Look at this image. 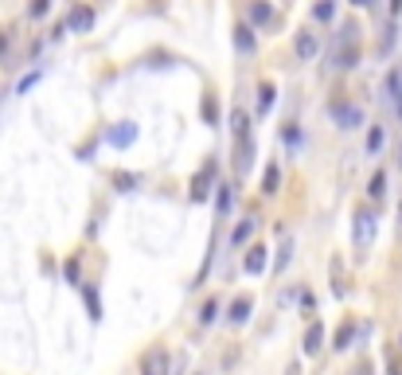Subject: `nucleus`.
<instances>
[{
  "instance_id": "1",
  "label": "nucleus",
  "mask_w": 402,
  "mask_h": 375,
  "mask_svg": "<svg viewBox=\"0 0 402 375\" xmlns=\"http://www.w3.org/2000/svg\"><path fill=\"white\" fill-rule=\"evenodd\" d=\"M355 24H343L340 28V36H336V43H332V55H328V59H332V67H340V70H348V67H355V59H360V51H355V40H360V36H355Z\"/></svg>"
},
{
  "instance_id": "2",
  "label": "nucleus",
  "mask_w": 402,
  "mask_h": 375,
  "mask_svg": "<svg viewBox=\"0 0 402 375\" xmlns=\"http://www.w3.org/2000/svg\"><path fill=\"white\" fill-rule=\"evenodd\" d=\"M328 114H332V121L340 129H360L363 125V109L360 106H348V102H332L328 106Z\"/></svg>"
},
{
  "instance_id": "3",
  "label": "nucleus",
  "mask_w": 402,
  "mask_h": 375,
  "mask_svg": "<svg viewBox=\"0 0 402 375\" xmlns=\"http://www.w3.org/2000/svg\"><path fill=\"white\" fill-rule=\"evenodd\" d=\"M352 238H355V247H360V250H367L375 243V215H371V211H360V215H355Z\"/></svg>"
},
{
  "instance_id": "4",
  "label": "nucleus",
  "mask_w": 402,
  "mask_h": 375,
  "mask_svg": "<svg viewBox=\"0 0 402 375\" xmlns=\"http://www.w3.org/2000/svg\"><path fill=\"white\" fill-rule=\"evenodd\" d=\"M168 367H172V360H168L164 348H148L145 360H141V375H168Z\"/></svg>"
},
{
  "instance_id": "5",
  "label": "nucleus",
  "mask_w": 402,
  "mask_h": 375,
  "mask_svg": "<svg viewBox=\"0 0 402 375\" xmlns=\"http://www.w3.org/2000/svg\"><path fill=\"white\" fill-rule=\"evenodd\" d=\"M106 141H109L114 148H129L133 141H137V125H133V121H118V125L106 133Z\"/></svg>"
},
{
  "instance_id": "6",
  "label": "nucleus",
  "mask_w": 402,
  "mask_h": 375,
  "mask_svg": "<svg viewBox=\"0 0 402 375\" xmlns=\"http://www.w3.org/2000/svg\"><path fill=\"white\" fill-rule=\"evenodd\" d=\"M387 98H391L394 114L402 118V70H399V67H394L391 75H387Z\"/></svg>"
},
{
  "instance_id": "7",
  "label": "nucleus",
  "mask_w": 402,
  "mask_h": 375,
  "mask_svg": "<svg viewBox=\"0 0 402 375\" xmlns=\"http://www.w3.org/2000/svg\"><path fill=\"white\" fill-rule=\"evenodd\" d=\"M235 47L242 51V55H254L258 40H254V28H250V24H238L235 28Z\"/></svg>"
},
{
  "instance_id": "8",
  "label": "nucleus",
  "mask_w": 402,
  "mask_h": 375,
  "mask_svg": "<svg viewBox=\"0 0 402 375\" xmlns=\"http://www.w3.org/2000/svg\"><path fill=\"white\" fill-rule=\"evenodd\" d=\"M94 28V8H75L67 20V31H90Z\"/></svg>"
},
{
  "instance_id": "9",
  "label": "nucleus",
  "mask_w": 402,
  "mask_h": 375,
  "mask_svg": "<svg viewBox=\"0 0 402 375\" xmlns=\"http://www.w3.org/2000/svg\"><path fill=\"white\" fill-rule=\"evenodd\" d=\"M231 133H235V145L238 141H250V118L242 109H231Z\"/></svg>"
},
{
  "instance_id": "10",
  "label": "nucleus",
  "mask_w": 402,
  "mask_h": 375,
  "mask_svg": "<svg viewBox=\"0 0 402 375\" xmlns=\"http://www.w3.org/2000/svg\"><path fill=\"white\" fill-rule=\"evenodd\" d=\"M211 176H215V164H207L203 172L192 180V199H207V192H211V188H207V184H211Z\"/></svg>"
},
{
  "instance_id": "11",
  "label": "nucleus",
  "mask_w": 402,
  "mask_h": 375,
  "mask_svg": "<svg viewBox=\"0 0 402 375\" xmlns=\"http://www.w3.org/2000/svg\"><path fill=\"white\" fill-rule=\"evenodd\" d=\"M320 344H324V325H320V321H313L309 332H304V352L316 355V352H320Z\"/></svg>"
},
{
  "instance_id": "12",
  "label": "nucleus",
  "mask_w": 402,
  "mask_h": 375,
  "mask_svg": "<svg viewBox=\"0 0 402 375\" xmlns=\"http://www.w3.org/2000/svg\"><path fill=\"white\" fill-rule=\"evenodd\" d=\"M316 51H320L316 36H313V31H301V36H297V55H301V59H313Z\"/></svg>"
},
{
  "instance_id": "13",
  "label": "nucleus",
  "mask_w": 402,
  "mask_h": 375,
  "mask_svg": "<svg viewBox=\"0 0 402 375\" xmlns=\"http://www.w3.org/2000/svg\"><path fill=\"white\" fill-rule=\"evenodd\" d=\"M277 102V86L274 82H262V90H258V114H270Z\"/></svg>"
},
{
  "instance_id": "14",
  "label": "nucleus",
  "mask_w": 402,
  "mask_h": 375,
  "mask_svg": "<svg viewBox=\"0 0 402 375\" xmlns=\"http://www.w3.org/2000/svg\"><path fill=\"white\" fill-rule=\"evenodd\" d=\"M250 20L254 24H274V8L265 0H250Z\"/></svg>"
},
{
  "instance_id": "15",
  "label": "nucleus",
  "mask_w": 402,
  "mask_h": 375,
  "mask_svg": "<svg viewBox=\"0 0 402 375\" xmlns=\"http://www.w3.org/2000/svg\"><path fill=\"white\" fill-rule=\"evenodd\" d=\"M250 305H254L250 297H238L235 305H231V313H226V321H231V325H242L246 316H250Z\"/></svg>"
},
{
  "instance_id": "16",
  "label": "nucleus",
  "mask_w": 402,
  "mask_h": 375,
  "mask_svg": "<svg viewBox=\"0 0 402 375\" xmlns=\"http://www.w3.org/2000/svg\"><path fill=\"white\" fill-rule=\"evenodd\" d=\"M265 270V247H250L246 254V274H262Z\"/></svg>"
},
{
  "instance_id": "17",
  "label": "nucleus",
  "mask_w": 402,
  "mask_h": 375,
  "mask_svg": "<svg viewBox=\"0 0 402 375\" xmlns=\"http://www.w3.org/2000/svg\"><path fill=\"white\" fill-rule=\"evenodd\" d=\"M289 258H293V243H289V238H281V247H277V262H274V274H281V270L289 266Z\"/></svg>"
},
{
  "instance_id": "18",
  "label": "nucleus",
  "mask_w": 402,
  "mask_h": 375,
  "mask_svg": "<svg viewBox=\"0 0 402 375\" xmlns=\"http://www.w3.org/2000/svg\"><path fill=\"white\" fill-rule=\"evenodd\" d=\"M254 227H258V219H242V223L235 227V235H231V243H235V247H238V243H246V238L254 235Z\"/></svg>"
},
{
  "instance_id": "19",
  "label": "nucleus",
  "mask_w": 402,
  "mask_h": 375,
  "mask_svg": "<svg viewBox=\"0 0 402 375\" xmlns=\"http://www.w3.org/2000/svg\"><path fill=\"white\" fill-rule=\"evenodd\" d=\"M277 180H281V172L270 164V168L262 172V192H265V196H274V192H277Z\"/></svg>"
},
{
  "instance_id": "20",
  "label": "nucleus",
  "mask_w": 402,
  "mask_h": 375,
  "mask_svg": "<svg viewBox=\"0 0 402 375\" xmlns=\"http://www.w3.org/2000/svg\"><path fill=\"white\" fill-rule=\"evenodd\" d=\"M352 336H355V321H348V325H340V332H336V344H332V348H340V352H343V348L352 344Z\"/></svg>"
},
{
  "instance_id": "21",
  "label": "nucleus",
  "mask_w": 402,
  "mask_h": 375,
  "mask_svg": "<svg viewBox=\"0 0 402 375\" xmlns=\"http://www.w3.org/2000/svg\"><path fill=\"white\" fill-rule=\"evenodd\" d=\"M114 184H118L121 192H133V184H137V172H114Z\"/></svg>"
},
{
  "instance_id": "22",
  "label": "nucleus",
  "mask_w": 402,
  "mask_h": 375,
  "mask_svg": "<svg viewBox=\"0 0 402 375\" xmlns=\"http://www.w3.org/2000/svg\"><path fill=\"white\" fill-rule=\"evenodd\" d=\"M382 192H387V176H382V172H375V176H371V188H367V196L379 199Z\"/></svg>"
},
{
  "instance_id": "23",
  "label": "nucleus",
  "mask_w": 402,
  "mask_h": 375,
  "mask_svg": "<svg viewBox=\"0 0 402 375\" xmlns=\"http://www.w3.org/2000/svg\"><path fill=\"white\" fill-rule=\"evenodd\" d=\"M203 118H207V125H215V121H219V106H215V98H211V94L203 98Z\"/></svg>"
},
{
  "instance_id": "24",
  "label": "nucleus",
  "mask_w": 402,
  "mask_h": 375,
  "mask_svg": "<svg viewBox=\"0 0 402 375\" xmlns=\"http://www.w3.org/2000/svg\"><path fill=\"white\" fill-rule=\"evenodd\" d=\"M231 211V184H219V215Z\"/></svg>"
},
{
  "instance_id": "25",
  "label": "nucleus",
  "mask_w": 402,
  "mask_h": 375,
  "mask_svg": "<svg viewBox=\"0 0 402 375\" xmlns=\"http://www.w3.org/2000/svg\"><path fill=\"white\" fill-rule=\"evenodd\" d=\"M379 148H382V129L375 125L371 133H367V153H379Z\"/></svg>"
},
{
  "instance_id": "26",
  "label": "nucleus",
  "mask_w": 402,
  "mask_h": 375,
  "mask_svg": "<svg viewBox=\"0 0 402 375\" xmlns=\"http://www.w3.org/2000/svg\"><path fill=\"white\" fill-rule=\"evenodd\" d=\"M332 0H320V4H316V8H313V16H316V20H332Z\"/></svg>"
},
{
  "instance_id": "27",
  "label": "nucleus",
  "mask_w": 402,
  "mask_h": 375,
  "mask_svg": "<svg viewBox=\"0 0 402 375\" xmlns=\"http://www.w3.org/2000/svg\"><path fill=\"white\" fill-rule=\"evenodd\" d=\"M301 129H297V125H289V129H285V145H289V148H301Z\"/></svg>"
},
{
  "instance_id": "28",
  "label": "nucleus",
  "mask_w": 402,
  "mask_h": 375,
  "mask_svg": "<svg viewBox=\"0 0 402 375\" xmlns=\"http://www.w3.org/2000/svg\"><path fill=\"white\" fill-rule=\"evenodd\" d=\"M215 313H219V305H215V301H207V305L199 309V321H203V325H211V321H215Z\"/></svg>"
},
{
  "instance_id": "29",
  "label": "nucleus",
  "mask_w": 402,
  "mask_h": 375,
  "mask_svg": "<svg viewBox=\"0 0 402 375\" xmlns=\"http://www.w3.org/2000/svg\"><path fill=\"white\" fill-rule=\"evenodd\" d=\"M40 79H43V70H36V75H28V79H24L20 86H16V94H28V90L36 86V82H40Z\"/></svg>"
},
{
  "instance_id": "30",
  "label": "nucleus",
  "mask_w": 402,
  "mask_h": 375,
  "mask_svg": "<svg viewBox=\"0 0 402 375\" xmlns=\"http://www.w3.org/2000/svg\"><path fill=\"white\" fill-rule=\"evenodd\" d=\"M86 301H90V316H94V321H98V316H102V305H98V293H94V289H86Z\"/></svg>"
},
{
  "instance_id": "31",
  "label": "nucleus",
  "mask_w": 402,
  "mask_h": 375,
  "mask_svg": "<svg viewBox=\"0 0 402 375\" xmlns=\"http://www.w3.org/2000/svg\"><path fill=\"white\" fill-rule=\"evenodd\" d=\"M47 8H51V0H31V16H36V20L47 16Z\"/></svg>"
},
{
  "instance_id": "32",
  "label": "nucleus",
  "mask_w": 402,
  "mask_h": 375,
  "mask_svg": "<svg viewBox=\"0 0 402 375\" xmlns=\"http://www.w3.org/2000/svg\"><path fill=\"white\" fill-rule=\"evenodd\" d=\"M8 43H12V31H0V59L8 55Z\"/></svg>"
},
{
  "instance_id": "33",
  "label": "nucleus",
  "mask_w": 402,
  "mask_h": 375,
  "mask_svg": "<svg viewBox=\"0 0 402 375\" xmlns=\"http://www.w3.org/2000/svg\"><path fill=\"white\" fill-rule=\"evenodd\" d=\"M399 12H402V0H391V20H399Z\"/></svg>"
},
{
  "instance_id": "34",
  "label": "nucleus",
  "mask_w": 402,
  "mask_h": 375,
  "mask_svg": "<svg viewBox=\"0 0 402 375\" xmlns=\"http://www.w3.org/2000/svg\"><path fill=\"white\" fill-rule=\"evenodd\" d=\"M387 375H402V367L394 364V355H391V364H387Z\"/></svg>"
},
{
  "instance_id": "35",
  "label": "nucleus",
  "mask_w": 402,
  "mask_h": 375,
  "mask_svg": "<svg viewBox=\"0 0 402 375\" xmlns=\"http://www.w3.org/2000/svg\"><path fill=\"white\" fill-rule=\"evenodd\" d=\"M352 4H355V8H367V4H371V0H352Z\"/></svg>"
},
{
  "instance_id": "36",
  "label": "nucleus",
  "mask_w": 402,
  "mask_h": 375,
  "mask_svg": "<svg viewBox=\"0 0 402 375\" xmlns=\"http://www.w3.org/2000/svg\"><path fill=\"white\" fill-rule=\"evenodd\" d=\"M285 375H301V367H297V364H293V367H289V372H285Z\"/></svg>"
},
{
  "instance_id": "37",
  "label": "nucleus",
  "mask_w": 402,
  "mask_h": 375,
  "mask_svg": "<svg viewBox=\"0 0 402 375\" xmlns=\"http://www.w3.org/2000/svg\"><path fill=\"white\" fill-rule=\"evenodd\" d=\"M399 211H402V208H399Z\"/></svg>"
}]
</instances>
